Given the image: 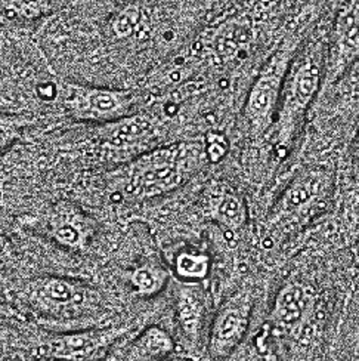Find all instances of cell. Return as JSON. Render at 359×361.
Instances as JSON below:
<instances>
[{"label":"cell","instance_id":"6da1fadb","mask_svg":"<svg viewBox=\"0 0 359 361\" xmlns=\"http://www.w3.org/2000/svg\"><path fill=\"white\" fill-rule=\"evenodd\" d=\"M204 147L196 142H182L160 147L141 154L114 173L113 185L129 199L146 200L168 194L197 169Z\"/></svg>","mask_w":359,"mask_h":361},{"label":"cell","instance_id":"7a4b0ae2","mask_svg":"<svg viewBox=\"0 0 359 361\" xmlns=\"http://www.w3.org/2000/svg\"><path fill=\"white\" fill-rule=\"evenodd\" d=\"M325 58L321 44H308L297 51L284 80L274 130L277 152H286L301 129L310 104L324 85Z\"/></svg>","mask_w":359,"mask_h":361},{"label":"cell","instance_id":"3957f363","mask_svg":"<svg viewBox=\"0 0 359 361\" xmlns=\"http://www.w3.org/2000/svg\"><path fill=\"white\" fill-rule=\"evenodd\" d=\"M298 51L294 37L282 42L281 47L269 56L254 79L244 104V122L253 137H260L274 126L281 90L287 71Z\"/></svg>","mask_w":359,"mask_h":361},{"label":"cell","instance_id":"277c9868","mask_svg":"<svg viewBox=\"0 0 359 361\" xmlns=\"http://www.w3.org/2000/svg\"><path fill=\"white\" fill-rule=\"evenodd\" d=\"M56 94L67 114L83 123L122 122L138 104V95L132 90L71 82L59 85Z\"/></svg>","mask_w":359,"mask_h":361},{"label":"cell","instance_id":"5b68a950","mask_svg":"<svg viewBox=\"0 0 359 361\" xmlns=\"http://www.w3.org/2000/svg\"><path fill=\"white\" fill-rule=\"evenodd\" d=\"M359 58V0H346L339 9L332 43L325 58L324 85L340 80L346 70Z\"/></svg>","mask_w":359,"mask_h":361},{"label":"cell","instance_id":"8992f818","mask_svg":"<svg viewBox=\"0 0 359 361\" xmlns=\"http://www.w3.org/2000/svg\"><path fill=\"white\" fill-rule=\"evenodd\" d=\"M330 184V176L324 171H308L298 175L281 195L272 224H297L310 218L327 197Z\"/></svg>","mask_w":359,"mask_h":361},{"label":"cell","instance_id":"52a82bcc","mask_svg":"<svg viewBox=\"0 0 359 361\" xmlns=\"http://www.w3.org/2000/svg\"><path fill=\"white\" fill-rule=\"evenodd\" d=\"M251 308L248 292H238L220 305L208 334L207 351L210 357L225 358L241 343L250 324Z\"/></svg>","mask_w":359,"mask_h":361},{"label":"cell","instance_id":"ba28073f","mask_svg":"<svg viewBox=\"0 0 359 361\" xmlns=\"http://www.w3.org/2000/svg\"><path fill=\"white\" fill-rule=\"evenodd\" d=\"M27 293L34 308L49 314L83 311L96 302L95 293L87 286L63 277L33 280Z\"/></svg>","mask_w":359,"mask_h":361},{"label":"cell","instance_id":"9c48e42d","mask_svg":"<svg viewBox=\"0 0 359 361\" xmlns=\"http://www.w3.org/2000/svg\"><path fill=\"white\" fill-rule=\"evenodd\" d=\"M317 293L303 281H289L278 290L269 314L272 327L279 334L298 338L315 314Z\"/></svg>","mask_w":359,"mask_h":361},{"label":"cell","instance_id":"30bf717a","mask_svg":"<svg viewBox=\"0 0 359 361\" xmlns=\"http://www.w3.org/2000/svg\"><path fill=\"white\" fill-rule=\"evenodd\" d=\"M127 334V327L76 329L53 335L48 342V351L53 358L89 360L107 353L113 343Z\"/></svg>","mask_w":359,"mask_h":361},{"label":"cell","instance_id":"8fae6325","mask_svg":"<svg viewBox=\"0 0 359 361\" xmlns=\"http://www.w3.org/2000/svg\"><path fill=\"white\" fill-rule=\"evenodd\" d=\"M92 221L77 207L61 203L53 207L49 216V233L58 245L68 249H82L92 238Z\"/></svg>","mask_w":359,"mask_h":361},{"label":"cell","instance_id":"7c38bea8","mask_svg":"<svg viewBox=\"0 0 359 361\" xmlns=\"http://www.w3.org/2000/svg\"><path fill=\"white\" fill-rule=\"evenodd\" d=\"M208 219L235 234L247 222V207L243 197L235 191L220 190L207 200Z\"/></svg>","mask_w":359,"mask_h":361},{"label":"cell","instance_id":"4fadbf2b","mask_svg":"<svg viewBox=\"0 0 359 361\" xmlns=\"http://www.w3.org/2000/svg\"><path fill=\"white\" fill-rule=\"evenodd\" d=\"M175 351V339L166 329L148 326L125 348V360H158Z\"/></svg>","mask_w":359,"mask_h":361},{"label":"cell","instance_id":"5bb4252c","mask_svg":"<svg viewBox=\"0 0 359 361\" xmlns=\"http://www.w3.org/2000/svg\"><path fill=\"white\" fill-rule=\"evenodd\" d=\"M169 271L154 262H144L129 273V284L134 295L151 298L158 295L169 281Z\"/></svg>","mask_w":359,"mask_h":361},{"label":"cell","instance_id":"9a60e30c","mask_svg":"<svg viewBox=\"0 0 359 361\" xmlns=\"http://www.w3.org/2000/svg\"><path fill=\"white\" fill-rule=\"evenodd\" d=\"M210 257L199 250H182L173 259L175 276L188 286L204 281L210 273Z\"/></svg>","mask_w":359,"mask_h":361},{"label":"cell","instance_id":"2e32d148","mask_svg":"<svg viewBox=\"0 0 359 361\" xmlns=\"http://www.w3.org/2000/svg\"><path fill=\"white\" fill-rule=\"evenodd\" d=\"M176 311H177V320L181 324L182 330L188 338L199 336L200 326H201V315H203V305L200 302L199 296L194 295L191 290H181L179 292Z\"/></svg>","mask_w":359,"mask_h":361},{"label":"cell","instance_id":"e0dca14e","mask_svg":"<svg viewBox=\"0 0 359 361\" xmlns=\"http://www.w3.org/2000/svg\"><path fill=\"white\" fill-rule=\"evenodd\" d=\"M55 0H2L4 18L36 20L46 13Z\"/></svg>","mask_w":359,"mask_h":361},{"label":"cell","instance_id":"ac0fdd59","mask_svg":"<svg viewBox=\"0 0 359 361\" xmlns=\"http://www.w3.org/2000/svg\"><path fill=\"white\" fill-rule=\"evenodd\" d=\"M204 154L210 163H219L223 157L228 154L229 142L228 138L222 132L210 130L206 133L204 140Z\"/></svg>","mask_w":359,"mask_h":361},{"label":"cell","instance_id":"d6986e66","mask_svg":"<svg viewBox=\"0 0 359 361\" xmlns=\"http://www.w3.org/2000/svg\"><path fill=\"white\" fill-rule=\"evenodd\" d=\"M340 79L346 80L345 85L353 97H359V58L346 70V73L343 74Z\"/></svg>","mask_w":359,"mask_h":361}]
</instances>
